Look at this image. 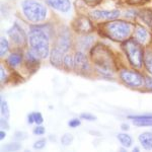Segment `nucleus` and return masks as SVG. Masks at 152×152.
Masks as SVG:
<instances>
[{"instance_id": "nucleus-25", "label": "nucleus", "mask_w": 152, "mask_h": 152, "mask_svg": "<svg viewBox=\"0 0 152 152\" xmlns=\"http://www.w3.org/2000/svg\"><path fill=\"white\" fill-rule=\"evenodd\" d=\"M46 132L45 127L41 126V125H38L37 127H35V129L33 130V133L35 135H38V136H41V135H44Z\"/></svg>"}, {"instance_id": "nucleus-4", "label": "nucleus", "mask_w": 152, "mask_h": 152, "mask_svg": "<svg viewBox=\"0 0 152 152\" xmlns=\"http://www.w3.org/2000/svg\"><path fill=\"white\" fill-rule=\"evenodd\" d=\"M125 50H126L127 57H128L130 63L134 67H141L144 57L143 54H142V49L140 48L139 44L133 40L127 41L126 44H125Z\"/></svg>"}, {"instance_id": "nucleus-10", "label": "nucleus", "mask_w": 152, "mask_h": 152, "mask_svg": "<svg viewBox=\"0 0 152 152\" xmlns=\"http://www.w3.org/2000/svg\"><path fill=\"white\" fill-rule=\"evenodd\" d=\"M136 126H152V114L135 115L128 117Z\"/></svg>"}, {"instance_id": "nucleus-9", "label": "nucleus", "mask_w": 152, "mask_h": 152, "mask_svg": "<svg viewBox=\"0 0 152 152\" xmlns=\"http://www.w3.org/2000/svg\"><path fill=\"white\" fill-rule=\"evenodd\" d=\"M48 5L60 12H68L71 8L70 0H46Z\"/></svg>"}, {"instance_id": "nucleus-13", "label": "nucleus", "mask_w": 152, "mask_h": 152, "mask_svg": "<svg viewBox=\"0 0 152 152\" xmlns=\"http://www.w3.org/2000/svg\"><path fill=\"white\" fill-rule=\"evenodd\" d=\"M63 55H64V52L60 50V49L54 47V49L51 52L50 56H51V63L56 66V67H59L61 65V63H63Z\"/></svg>"}, {"instance_id": "nucleus-5", "label": "nucleus", "mask_w": 152, "mask_h": 152, "mask_svg": "<svg viewBox=\"0 0 152 152\" xmlns=\"http://www.w3.org/2000/svg\"><path fill=\"white\" fill-rule=\"evenodd\" d=\"M120 77L127 85L131 87H140L144 83L142 75L138 72L130 70H122L120 72Z\"/></svg>"}, {"instance_id": "nucleus-11", "label": "nucleus", "mask_w": 152, "mask_h": 152, "mask_svg": "<svg viewBox=\"0 0 152 152\" xmlns=\"http://www.w3.org/2000/svg\"><path fill=\"white\" fill-rule=\"evenodd\" d=\"M55 47L60 49V50L64 53L67 52L68 49L70 48V37L68 35L67 31H64V33H62L59 36Z\"/></svg>"}, {"instance_id": "nucleus-33", "label": "nucleus", "mask_w": 152, "mask_h": 152, "mask_svg": "<svg viewBox=\"0 0 152 152\" xmlns=\"http://www.w3.org/2000/svg\"><path fill=\"white\" fill-rule=\"evenodd\" d=\"M28 124L35 123V119H34V113H31V114H29L28 116Z\"/></svg>"}, {"instance_id": "nucleus-31", "label": "nucleus", "mask_w": 152, "mask_h": 152, "mask_svg": "<svg viewBox=\"0 0 152 152\" xmlns=\"http://www.w3.org/2000/svg\"><path fill=\"white\" fill-rule=\"evenodd\" d=\"M145 85L147 88L152 89V77H146L145 78Z\"/></svg>"}, {"instance_id": "nucleus-29", "label": "nucleus", "mask_w": 152, "mask_h": 152, "mask_svg": "<svg viewBox=\"0 0 152 152\" xmlns=\"http://www.w3.org/2000/svg\"><path fill=\"white\" fill-rule=\"evenodd\" d=\"M26 138V133H24V132H15V134H14V139H16V140H23V139Z\"/></svg>"}, {"instance_id": "nucleus-21", "label": "nucleus", "mask_w": 152, "mask_h": 152, "mask_svg": "<svg viewBox=\"0 0 152 152\" xmlns=\"http://www.w3.org/2000/svg\"><path fill=\"white\" fill-rule=\"evenodd\" d=\"M2 149L5 151H18L19 149H21V145L18 142H12V143H8L4 145Z\"/></svg>"}, {"instance_id": "nucleus-24", "label": "nucleus", "mask_w": 152, "mask_h": 152, "mask_svg": "<svg viewBox=\"0 0 152 152\" xmlns=\"http://www.w3.org/2000/svg\"><path fill=\"white\" fill-rule=\"evenodd\" d=\"M80 119H83V120H85V121L92 122V121H95V120H96V117L91 114H88V113H83V114L80 115Z\"/></svg>"}, {"instance_id": "nucleus-2", "label": "nucleus", "mask_w": 152, "mask_h": 152, "mask_svg": "<svg viewBox=\"0 0 152 152\" xmlns=\"http://www.w3.org/2000/svg\"><path fill=\"white\" fill-rule=\"evenodd\" d=\"M21 8L26 18L34 23H41L47 18V8L38 0H23Z\"/></svg>"}, {"instance_id": "nucleus-15", "label": "nucleus", "mask_w": 152, "mask_h": 152, "mask_svg": "<svg viewBox=\"0 0 152 152\" xmlns=\"http://www.w3.org/2000/svg\"><path fill=\"white\" fill-rule=\"evenodd\" d=\"M118 139H119L120 143H121L124 147H126V148H129V147H131L132 143H133L132 137L130 136L129 134H126V133L118 134Z\"/></svg>"}, {"instance_id": "nucleus-19", "label": "nucleus", "mask_w": 152, "mask_h": 152, "mask_svg": "<svg viewBox=\"0 0 152 152\" xmlns=\"http://www.w3.org/2000/svg\"><path fill=\"white\" fill-rule=\"evenodd\" d=\"M0 110H1V115L3 118L5 119H9V116H10V112H9V107L8 104L5 100L1 99V104H0Z\"/></svg>"}, {"instance_id": "nucleus-14", "label": "nucleus", "mask_w": 152, "mask_h": 152, "mask_svg": "<svg viewBox=\"0 0 152 152\" xmlns=\"http://www.w3.org/2000/svg\"><path fill=\"white\" fill-rule=\"evenodd\" d=\"M135 36H136V40L139 42V43H145L148 39V33L144 28L142 26H138L136 28V33H135Z\"/></svg>"}, {"instance_id": "nucleus-36", "label": "nucleus", "mask_w": 152, "mask_h": 152, "mask_svg": "<svg viewBox=\"0 0 152 152\" xmlns=\"http://www.w3.org/2000/svg\"><path fill=\"white\" fill-rule=\"evenodd\" d=\"M134 150H135V151H139V148H138V147H135Z\"/></svg>"}, {"instance_id": "nucleus-26", "label": "nucleus", "mask_w": 152, "mask_h": 152, "mask_svg": "<svg viewBox=\"0 0 152 152\" xmlns=\"http://www.w3.org/2000/svg\"><path fill=\"white\" fill-rule=\"evenodd\" d=\"M88 39H89V37H84V38H83V40L80 42V47H81L82 49H85V50H86V49H88L90 47V44H91L92 40L87 42Z\"/></svg>"}, {"instance_id": "nucleus-17", "label": "nucleus", "mask_w": 152, "mask_h": 152, "mask_svg": "<svg viewBox=\"0 0 152 152\" xmlns=\"http://www.w3.org/2000/svg\"><path fill=\"white\" fill-rule=\"evenodd\" d=\"M8 50H9L8 41L6 40V38L2 37L1 40H0V56L3 57V56L8 52Z\"/></svg>"}, {"instance_id": "nucleus-37", "label": "nucleus", "mask_w": 152, "mask_h": 152, "mask_svg": "<svg viewBox=\"0 0 152 152\" xmlns=\"http://www.w3.org/2000/svg\"><path fill=\"white\" fill-rule=\"evenodd\" d=\"M88 1H94V0H88Z\"/></svg>"}, {"instance_id": "nucleus-7", "label": "nucleus", "mask_w": 152, "mask_h": 152, "mask_svg": "<svg viewBox=\"0 0 152 152\" xmlns=\"http://www.w3.org/2000/svg\"><path fill=\"white\" fill-rule=\"evenodd\" d=\"M120 16L119 10H94L91 12V18L95 20H111Z\"/></svg>"}, {"instance_id": "nucleus-30", "label": "nucleus", "mask_w": 152, "mask_h": 152, "mask_svg": "<svg viewBox=\"0 0 152 152\" xmlns=\"http://www.w3.org/2000/svg\"><path fill=\"white\" fill-rule=\"evenodd\" d=\"M0 77H1L0 79H1L2 83L6 80V73H5V70H4L3 66H1V67H0Z\"/></svg>"}, {"instance_id": "nucleus-12", "label": "nucleus", "mask_w": 152, "mask_h": 152, "mask_svg": "<svg viewBox=\"0 0 152 152\" xmlns=\"http://www.w3.org/2000/svg\"><path fill=\"white\" fill-rule=\"evenodd\" d=\"M138 140L144 149H146V150H151L152 149V133H150V132L141 133L138 137Z\"/></svg>"}, {"instance_id": "nucleus-34", "label": "nucleus", "mask_w": 152, "mask_h": 152, "mask_svg": "<svg viewBox=\"0 0 152 152\" xmlns=\"http://www.w3.org/2000/svg\"><path fill=\"white\" fill-rule=\"evenodd\" d=\"M5 136H6L5 132H4L3 130H1V132H0V139H1V140H3V139L5 138Z\"/></svg>"}, {"instance_id": "nucleus-32", "label": "nucleus", "mask_w": 152, "mask_h": 152, "mask_svg": "<svg viewBox=\"0 0 152 152\" xmlns=\"http://www.w3.org/2000/svg\"><path fill=\"white\" fill-rule=\"evenodd\" d=\"M7 120L8 119H5V118H3V117L1 118V127L2 128H5V129L9 128V125L7 123Z\"/></svg>"}, {"instance_id": "nucleus-6", "label": "nucleus", "mask_w": 152, "mask_h": 152, "mask_svg": "<svg viewBox=\"0 0 152 152\" xmlns=\"http://www.w3.org/2000/svg\"><path fill=\"white\" fill-rule=\"evenodd\" d=\"M7 34H8L9 38L11 39V41L13 42L16 45H23L26 43V33L21 26H19L18 23H14L13 26H11L10 28L7 31Z\"/></svg>"}, {"instance_id": "nucleus-28", "label": "nucleus", "mask_w": 152, "mask_h": 152, "mask_svg": "<svg viewBox=\"0 0 152 152\" xmlns=\"http://www.w3.org/2000/svg\"><path fill=\"white\" fill-rule=\"evenodd\" d=\"M68 126L71 127V128H76V127L80 126V120L79 119H71L69 122H68Z\"/></svg>"}, {"instance_id": "nucleus-16", "label": "nucleus", "mask_w": 152, "mask_h": 152, "mask_svg": "<svg viewBox=\"0 0 152 152\" xmlns=\"http://www.w3.org/2000/svg\"><path fill=\"white\" fill-rule=\"evenodd\" d=\"M20 62H21V55H19L18 53H12L7 58V63L11 67H16V66L20 64Z\"/></svg>"}, {"instance_id": "nucleus-27", "label": "nucleus", "mask_w": 152, "mask_h": 152, "mask_svg": "<svg viewBox=\"0 0 152 152\" xmlns=\"http://www.w3.org/2000/svg\"><path fill=\"white\" fill-rule=\"evenodd\" d=\"M34 119H35V123L37 125H41L44 122L43 116L41 113H34Z\"/></svg>"}, {"instance_id": "nucleus-35", "label": "nucleus", "mask_w": 152, "mask_h": 152, "mask_svg": "<svg viewBox=\"0 0 152 152\" xmlns=\"http://www.w3.org/2000/svg\"><path fill=\"white\" fill-rule=\"evenodd\" d=\"M122 130H124V131H127V130H129V125H127V124H123L122 125Z\"/></svg>"}, {"instance_id": "nucleus-1", "label": "nucleus", "mask_w": 152, "mask_h": 152, "mask_svg": "<svg viewBox=\"0 0 152 152\" xmlns=\"http://www.w3.org/2000/svg\"><path fill=\"white\" fill-rule=\"evenodd\" d=\"M49 35L42 28H31L28 34V42L31 50L39 58L46 59L50 54Z\"/></svg>"}, {"instance_id": "nucleus-22", "label": "nucleus", "mask_w": 152, "mask_h": 152, "mask_svg": "<svg viewBox=\"0 0 152 152\" xmlns=\"http://www.w3.org/2000/svg\"><path fill=\"white\" fill-rule=\"evenodd\" d=\"M73 141V135L71 133H65L61 137V144L63 146H69Z\"/></svg>"}, {"instance_id": "nucleus-20", "label": "nucleus", "mask_w": 152, "mask_h": 152, "mask_svg": "<svg viewBox=\"0 0 152 152\" xmlns=\"http://www.w3.org/2000/svg\"><path fill=\"white\" fill-rule=\"evenodd\" d=\"M63 64H64L66 69H72L74 67V58L69 54H67L63 59Z\"/></svg>"}, {"instance_id": "nucleus-8", "label": "nucleus", "mask_w": 152, "mask_h": 152, "mask_svg": "<svg viewBox=\"0 0 152 152\" xmlns=\"http://www.w3.org/2000/svg\"><path fill=\"white\" fill-rule=\"evenodd\" d=\"M74 68L80 72H85L89 69V63L82 52H77L74 57Z\"/></svg>"}, {"instance_id": "nucleus-18", "label": "nucleus", "mask_w": 152, "mask_h": 152, "mask_svg": "<svg viewBox=\"0 0 152 152\" xmlns=\"http://www.w3.org/2000/svg\"><path fill=\"white\" fill-rule=\"evenodd\" d=\"M144 63H145L146 69L149 73L152 75V53L147 52L145 55H144Z\"/></svg>"}, {"instance_id": "nucleus-3", "label": "nucleus", "mask_w": 152, "mask_h": 152, "mask_svg": "<svg viewBox=\"0 0 152 152\" xmlns=\"http://www.w3.org/2000/svg\"><path fill=\"white\" fill-rule=\"evenodd\" d=\"M109 36L115 41H125L129 38L132 33V26L126 21H113L107 26Z\"/></svg>"}, {"instance_id": "nucleus-23", "label": "nucleus", "mask_w": 152, "mask_h": 152, "mask_svg": "<svg viewBox=\"0 0 152 152\" xmlns=\"http://www.w3.org/2000/svg\"><path fill=\"white\" fill-rule=\"evenodd\" d=\"M46 139H44V138H42V139H39V140H37L35 143H34V149H36V150H41V149H43V148H45V146H46Z\"/></svg>"}]
</instances>
